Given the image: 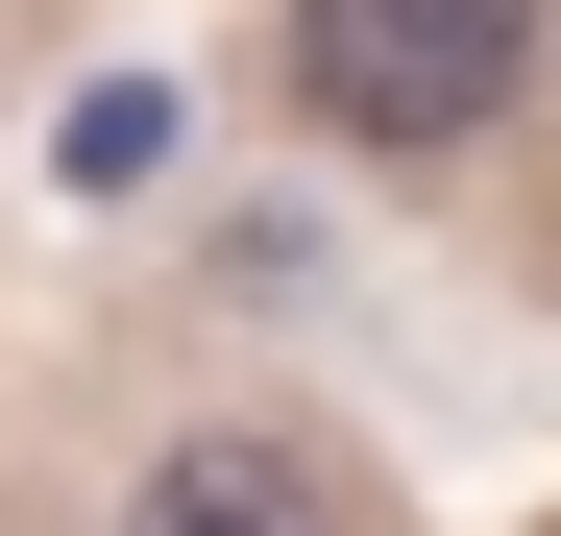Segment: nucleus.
<instances>
[{
	"label": "nucleus",
	"instance_id": "1",
	"mask_svg": "<svg viewBox=\"0 0 561 536\" xmlns=\"http://www.w3.org/2000/svg\"><path fill=\"white\" fill-rule=\"evenodd\" d=\"M294 73L342 147H463L537 73V0H294Z\"/></svg>",
	"mask_w": 561,
	"mask_h": 536
},
{
	"label": "nucleus",
	"instance_id": "2",
	"mask_svg": "<svg viewBox=\"0 0 561 536\" xmlns=\"http://www.w3.org/2000/svg\"><path fill=\"white\" fill-rule=\"evenodd\" d=\"M123 536H342V512H318L294 439H171V464L123 488Z\"/></svg>",
	"mask_w": 561,
	"mask_h": 536
}]
</instances>
